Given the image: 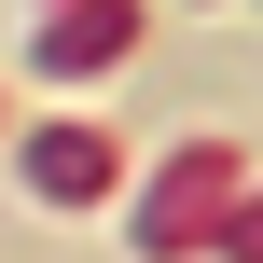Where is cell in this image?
Returning a JSON list of instances; mask_svg holds the SVG:
<instances>
[{
    "mask_svg": "<svg viewBox=\"0 0 263 263\" xmlns=\"http://www.w3.org/2000/svg\"><path fill=\"white\" fill-rule=\"evenodd\" d=\"M28 180H42L55 208H83V194H111V139H97V125H42V139H28Z\"/></svg>",
    "mask_w": 263,
    "mask_h": 263,
    "instance_id": "6da1fadb",
    "label": "cell"
},
{
    "mask_svg": "<svg viewBox=\"0 0 263 263\" xmlns=\"http://www.w3.org/2000/svg\"><path fill=\"white\" fill-rule=\"evenodd\" d=\"M222 180H236V153H180V166H166V194H153V222H139V236H153V250H194V236H208V194H222Z\"/></svg>",
    "mask_w": 263,
    "mask_h": 263,
    "instance_id": "7a4b0ae2",
    "label": "cell"
},
{
    "mask_svg": "<svg viewBox=\"0 0 263 263\" xmlns=\"http://www.w3.org/2000/svg\"><path fill=\"white\" fill-rule=\"evenodd\" d=\"M125 42H139V0H83V14L42 28V69H111Z\"/></svg>",
    "mask_w": 263,
    "mask_h": 263,
    "instance_id": "3957f363",
    "label": "cell"
}]
</instances>
